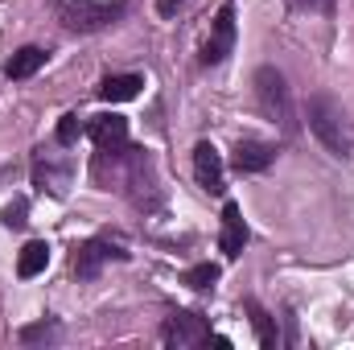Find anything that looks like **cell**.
Wrapping results in <instances>:
<instances>
[{"label":"cell","mask_w":354,"mask_h":350,"mask_svg":"<svg viewBox=\"0 0 354 350\" xmlns=\"http://www.w3.org/2000/svg\"><path fill=\"white\" fill-rule=\"evenodd\" d=\"M189 288H198V293H206V288H214L218 284V264H194L185 276H181Z\"/></svg>","instance_id":"cell-17"},{"label":"cell","mask_w":354,"mask_h":350,"mask_svg":"<svg viewBox=\"0 0 354 350\" xmlns=\"http://www.w3.org/2000/svg\"><path fill=\"white\" fill-rule=\"evenodd\" d=\"M128 252H120V248H111L107 239H87L79 252H75V276L79 280H95L99 272H103V264L107 260H124Z\"/></svg>","instance_id":"cell-8"},{"label":"cell","mask_w":354,"mask_h":350,"mask_svg":"<svg viewBox=\"0 0 354 350\" xmlns=\"http://www.w3.org/2000/svg\"><path fill=\"white\" fill-rule=\"evenodd\" d=\"M272 161H276V149L264 145V140H252V136H243V140L235 145V153H231V165H235L239 174H264Z\"/></svg>","instance_id":"cell-9"},{"label":"cell","mask_w":354,"mask_h":350,"mask_svg":"<svg viewBox=\"0 0 354 350\" xmlns=\"http://www.w3.org/2000/svg\"><path fill=\"white\" fill-rule=\"evenodd\" d=\"M17 338H21L25 347H33V342H54V338H58V322L41 317V322H33V326H21Z\"/></svg>","instance_id":"cell-18"},{"label":"cell","mask_w":354,"mask_h":350,"mask_svg":"<svg viewBox=\"0 0 354 350\" xmlns=\"http://www.w3.org/2000/svg\"><path fill=\"white\" fill-rule=\"evenodd\" d=\"M25 214H29V206H25V198H17V202H8V206H4V214H0V223H4V227H12V231H21V227L29 223Z\"/></svg>","instance_id":"cell-20"},{"label":"cell","mask_w":354,"mask_h":350,"mask_svg":"<svg viewBox=\"0 0 354 350\" xmlns=\"http://www.w3.org/2000/svg\"><path fill=\"white\" fill-rule=\"evenodd\" d=\"M41 66H46V50H41V46H25V50H17V54L8 58L4 75H8L12 83H21V79H33Z\"/></svg>","instance_id":"cell-13"},{"label":"cell","mask_w":354,"mask_h":350,"mask_svg":"<svg viewBox=\"0 0 354 350\" xmlns=\"http://www.w3.org/2000/svg\"><path fill=\"white\" fill-rule=\"evenodd\" d=\"M33 181H37L41 190H50V198H66L71 165H54L46 153H37V161H33Z\"/></svg>","instance_id":"cell-11"},{"label":"cell","mask_w":354,"mask_h":350,"mask_svg":"<svg viewBox=\"0 0 354 350\" xmlns=\"http://www.w3.org/2000/svg\"><path fill=\"white\" fill-rule=\"evenodd\" d=\"M87 136L95 140L99 157H124L128 153V120L124 116H95L87 124Z\"/></svg>","instance_id":"cell-5"},{"label":"cell","mask_w":354,"mask_h":350,"mask_svg":"<svg viewBox=\"0 0 354 350\" xmlns=\"http://www.w3.org/2000/svg\"><path fill=\"white\" fill-rule=\"evenodd\" d=\"M124 181H128V198H132V206H140V210H161V185H157V174H153V157H149V149H128L124 153Z\"/></svg>","instance_id":"cell-3"},{"label":"cell","mask_w":354,"mask_h":350,"mask_svg":"<svg viewBox=\"0 0 354 350\" xmlns=\"http://www.w3.org/2000/svg\"><path fill=\"white\" fill-rule=\"evenodd\" d=\"M46 264H50V243H46V239H33V243H25L21 256H17V276H21V280H33V276L46 272Z\"/></svg>","instance_id":"cell-14"},{"label":"cell","mask_w":354,"mask_h":350,"mask_svg":"<svg viewBox=\"0 0 354 350\" xmlns=\"http://www.w3.org/2000/svg\"><path fill=\"white\" fill-rule=\"evenodd\" d=\"M252 87H256V103H260V111H264L272 124H280L284 132H292L297 120H292V99H288V83H284V75H280L276 66H260L256 79H252Z\"/></svg>","instance_id":"cell-2"},{"label":"cell","mask_w":354,"mask_h":350,"mask_svg":"<svg viewBox=\"0 0 354 350\" xmlns=\"http://www.w3.org/2000/svg\"><path fill=\"white\" fill-rule=\"evenodd\" d=\"M288 4H292V8H326L330 0H288Z\"/></svg>","instance_id":"cell-22"},{"label":"cell","mask_w":354,"mask_h":350,"mask_svg":"<svg viewBox=\"0 0 354 350\" xmlns=\"http://www.w3.org/2000/svg\"><path fill=\"white\" fill-rule=\"evenodd\" d=\"M305 120H309V132L317 136V145L330 157H338V161L354 157V120L334 95H309Z\"/></svg>","instance_id":"cell-1"},{"label":"cell","mask_w":354,"mask_h":350,"mask_svg":"<svg viewBox=\"0 0 354 350\" xmlns=\"http://www.w3.org/2000/svg\"><path fill=\"white\" fill-rule=\"evenodd\" d=\"M71 4H87V0H71Z\"/></svg>","instance_id":"cell-23"},{"label":"cell","mask_w":354,"mask_h":350,"mask_svg":"<svg viewBox=\"0 0 354 350\" xmlns=\"http://www.w3.org/2000/svg\"><path fill=\"white\" fill-rule=\"evenodd\" d=\"M177 8H181V0H157V12L161 17H174Z\"/></svg>","instance_id":"cell-21"},{"label":"cell","mask_w":354,"mask_h":350,"mask_svg":"<svg viewBox=\"0 0 354 350\" xmlns=\"http://www.w3.org/2000/svg\"><path fill=\"white\" fill-rule=\"evenodd\" d=\"M231 46H235V4H223L214 12V33L202 46V66H218L231 54Z\"/></svg>","instance_id":"cell-6"},{"label":"cell","mask_w":354,"mask_h":350,"mask_svg":"<svg viewBox=\"0 0 354 350\" xmlns=\"http://www.w3.org/2000/svg\"><path fill=\"white\" fill-rule=\"evenodd\" d=\"M83 132H87V124H79V116H75V111L58 120V145H75Z\"/></svg>","instance_id":"cell-19"},{"label":"cell","mask_w":354,"mask_h":350,"mask_svg":"<svg viewBox=\"0 0 354 350\" xmlns=\"http://www.w3.org/2000/svg\"><path fill=\"white\" fill-rule=\"evenodd\" d=\"M115 17H124V4H95V8H83L75 21H66L71 29H103L107 21H115Z\"/></svg>","instance_id":"cell-15"},{"label":"cell","mask_w":354,"mask_h":350,"mask_svg":"<svg viewBox=\"0 0 354 350\" xmlns=\"http://www.w3.org/2000/svg\"><path fill=\"white\" fill-rule=\"evenodd\" d=\"M248 313H252V326H256V338H260V347H264V350H276L280 334H276L272 317H268V313L260 309V305H256V301H248Z\"/></svg>","instance_id":"cell-16"},{"label":"cell","mask_w":354,"mask_h":350,"mask_svg":"<svg viewBox=\"0 0 354 350\" xmlns=\"http://www.w3.org/2000/svg\"><path fill=\"white\" fill-rule=\"evenodd\" d=\"M145 87V79L140 75H107L103 83H99V99L103 103H128V99H136Z\"/></svg>","instance_id":"cell-12"},{"label":"cell","mask_w":354,"mask_h":350,"mask_svg":"<svg viewBox=\"0 0 354 350\" xmlns=\"http://www.w3.org/2000/svg\"><path fill=\"white\" fill-rule=\"evenodd\" d=\"M223 256L227 260H235L243 248H248V223H243V214H239V206L235 202H227L223 206Z\"/></svg>","instance_id":"cell-10"},{"label":"cell","mask_w":354,"mask_h":350,"mask_svg":"<svg viewBox=\"0 0 354 350\" xmlns=\"http://www.w3.org/2000/svg\"><path fill=\"white\" fill-rule=\"evenodd\" d=\"M194 177L206 194H223L227 190V174H223V157L210 140H198L194 145Z\"/></svg>","instance_id":"cell-7"},{"label":"cell","mask_w":354,"mask_h":350,"mask_svg":"<svg viewBox=\"0 0 354 350\" xmlns=\"http://www.w3.org/2000/svg\"><path fill=\"white\" fill-rule=\"evenodd\" d=\"M206 338H210V326H206V317H198V313H174V317H165V326H161V342L174 347V350L206 347Z\"/></svg>","instance_id":"cell-4"}]
</instances>
